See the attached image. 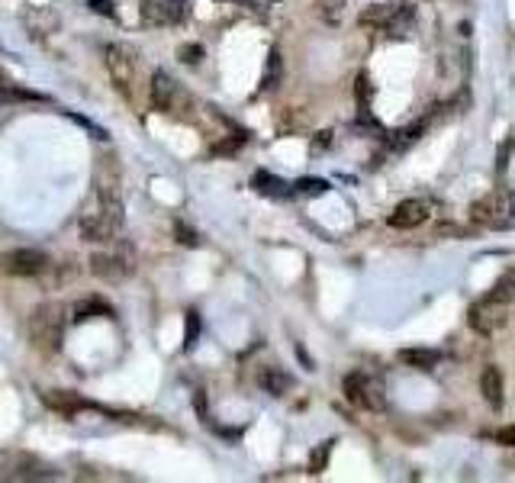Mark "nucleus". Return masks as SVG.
Masks as SVG:
<instances>
[{"label":"nucleus","instance_id":"f257e3e1","mask_svg":"<svg viewBox=\"0 0 515 483\" xmlns=\"http://www.w3.org/2000/svg\"><path fill=\"white\" fill-rule=\"evenodd\" d=\"M81 235L87 242H113L123 229V196L116 184L97 181L81 213Z\"/></svg>","mask_w":515,"mask_h":483},{"label":"nucleus","instance_id":"f03ea898","mask_svg":"<svg viewBox=\"0 0 515 483\" xmlns=\"http://www.w3.org/2000/svg\"><path fill=\"white\" fill-rule=\"evenodd\" d=\"M65 339V310L61 303H39L30 316V342L39 355H59Z\"/></svg>","mask_w":515,"mask_h":483},{"label":"nucleus","instance_id":"7ed1b4c3","mask_svg":"<svg viewBox=\"0 0 515 483\" xmlns=\"http://www.w3.org/2000/svg\"><path fill=\"white\" fill-rule=\"evenodd\" d=\"M342 390L348 396V403L367 409V413H383L387 409V387L371 370H351L348 378H345Z\"/></svg>","mask_w":515,"mask_h":483},{"label":"nucleus","instance_id":"20e7f679","mask_svg":"<svg viewBox=\"0 0 515 483\" xmlns=\"http://www.w3.org/2000/svg\"><path fill=\"white\" fill-rule=\"evenodd\" d=\"M471 219L486 229L515 226V196L509 190H490V194L480 196L477 204L471 206Z\"/></svg>","mask_w":515,"mask_h":483},{"label":"nucleus","instance_id":"39448f33","mask_svg":"<svg viewBox=\"0 0 515 483\" xmlns=\"http://www.w3.org/2000/svg\"><path fill=\"white\" fill-rule=\"evenodd\" d=\"M509 310H512V303L500 300V296H493V294H486L483 300H477L471 310H467V323H471L474 333L496 335L502 325L509 323Z\"/></svg>","mask_w":515,"mask_h":483},{"label":"nucleus","instance_id":"423d86ee","mask_svg":"<svg viewBox=\"0 0 515 483\" xmlns=\"http://www.w3.org/2000/svg\"><path fill=\"white\" fill-rule=\"evenodd\" d=\"M49 265H52L49 255L39 249H10L0 255V271L14 274V278H36Z\"/></svg>","mask_w":515,"mask_h":483},{"label":"nucleus","instance_id":"0eeeda50","mask_svg":"<svg viewBox=\"0 0 515 483\" xmlns=\"http://www.w3.org/2000/svg\"><path fill=\"white\" fill-rule=\"evenodd\" d=\"M133 271L135 265L129 251H97V255L90 258V274L106 280V284H120V280H126Z\"/></svg>","mask_w":515,"mask_h":483},{"label":"nucleus","instance_id":"6e6552de","mask_svg":"<svg viewBox=\"0 0 515 483\" xmlns=\"http://www.w3.org/2000/svg\"><path fill=\"white\" fill-rule=\"evenodd\" d=\"M106 68H110L113 84L120 87V94H133V81H135V52L123 42H113L106 46Z\"/></svg>","mask_w":515,"mask_h":483},{"label":"nucleus","instance_id":"1a4fd4ad","mask_svg":"<svg viewBox=\"0 0 515 483\" xmlns=\"http://www.w3.org/2000/svg\"><path fill=\"white\" fill-rule=\"evenodd\" d=\"M190 14L187 0H143V20L152 26H178Z\"/></svg>","mask_w":515,"mask_h":483},{"label":"nucleus","instance_id":"9d476101","mask_svg":"<svg viewBox=\"0 0 515 483\" xmlns=\"http://www.w3.org/2000/svg\"><path fill=\"white\" fill-rule=\"evenodd\" d=\"M178 97H180L178 81H174L168 71H155V75H152V104H155V110H161V114H174Z\"/></svg>","mask_w":515,"mask_h":483},{"label":"nucleus","instance_id":"9b49d317","mask_svg":"<svg viewBox=\"0 0 515 483\" xmlns=\"http://www.w3.org/2000/svg\"><path fill=\"white\" fill-rule=\"evenodd\" d=\"M426 219H428V204L426 200H418V196H412V200H403V204L396 206L393 216H390V226L393 229H418Z\"/></svg>","mask_w":515,"mask_h":483},{"label":"nucleus","instance_id":"f8f14e48","mask_svg":"<svg viewBox=\"0 0 515 483\" xmlns=\"http://www.w3.org/2000/svg\"><path fill=\"white\" fill-rule=\"evenodd\" d=\"M480 393H483V400L493 409H502V403H506V396H502L506 384H502V370L496 364H486L483 374H480Z\"/></svg>","mask_w":515,"mask_h":483},{"label":"nucleus","instance_id":"ddd939ff","mask_svg":"<svg viewBox=\"0 0 515 483\" xmlns=\"http://www.w3.org/2000/svg\"><path fill=\"white\" fill-rule=\"evenodd\" d=\"M396 14H400V7H396V4H377V7H367L364 14H361V26H367V30L390 32Z\"/></svg>","mask_w":515,"mask_h":483},{"label":"nucleus","instance_id":"4468645a","mask_svg":"<svg viewBox=\"0 0 515 483\" xmlns=\"http://www.w3.org/2000/svg\"><path fill=\"white\" fill-rule=\"evenodd\" d=\"M258 384H262L264 393H271V396H287V393L293 390V378L284 368H264L262 374H258Z\"/></svg>","mask_w":515,"mask_h":483},{"label":"nucleus","instance_id":"2eb2a0df","mask_svg":"<svg viewBox=\"0 0 515 483\" xmlns=\"http://www.w3.org/2000/svg\"><path fill=\"white\" fill-rule=\"evenodd\" d=\"M254 190L258 194H264V196H274V200H284V196H290L293 194V187L287 181H280V178H274V174H268V171H258L254 174Z\"/></svg>","mask_w":515,"mask_h":483},{"label":"nucleus","instance_id":"dca6fc26","mask_svg":"<svg viewBox=\"0 0 515 483\" xmlns=\"http://www.w3.org/2000/svg\"><path fill=\"white\" fill-rule=\"evenodd\" d=\"M400 361L409 364V368H416V370H432V368H438L441 355L432 351V348H403V351H400Z\"/></svg>","mask_w":515,"mask_h":483},{"label":"nucleus","instance_id":"f3484780","mask_svg":"<svg viewBox=\"0 0 515 483\" xmlns=\"http://www.w3.org/2000/svg\"><path fill=\"white\" fill-rule=\"evenodd\" d=\"M75 323H87V319H94V316H113V310H110V303H104L100 296H90V300H81L75 306Z\"/></svg>","mask_w":515,"mask_h":483},{"label":"nucleus","instance_id":"a211bd4d","mask_svg":"<svg viewBox=\"0 0 515 483\" xmlns=\"http://www.w3.org/2000/svg\"><path fill=\"white\" fill-rule=\"evenodd\" d=\"M16 100H45V97L42 94L23 91V87H16L10 77L0 75V104H16Z\"/></svg>","mask_w":515,"mask_h":483},{"label":"nucleus","instance_id":"6ab92c4d","mask_svg":"<svg viewBox=\"0 0 515 483\" xmlns=\"http://www.w3.org/2000/svg\"><path fill=\"white\" fill-rule=\"evenodd\" d=\"M42 400L49 403L52 409H61V413H75V409H84V406H87V403H84L81 396H71V393H61V390L45 393Z\"/></svg>","mask_w":515,"mask_h":483},{"label":"nucleus","instance_id":"aec40b11","mask_svg":"<svg viewBox=\"0 0 515 483\" xmlns=\"http://www.w3.org/2000/svg\"><path fill=\"white\" fill-rule=\"evenodd\" d=\"M316 10H319V16L329 26H338L345 20V0H319Z\"/></svg>","mask_w":515,"mask_h":483},{"label":"nucleus","instance_id":"412c9836","mask_svg":"<svg viewBox=\"0 0 515 483\" xmlns=\"http://www.w3.org/2000/svg\"><path fill=\"white\" fill-rule=\"evenodd\" d=\"M329 190V181H322V178H299L293 184V194H303V196H322Z\"/></svg>","mask_w":515,"mask_h":483},{"label":"nucleus","instance_id":"4be33fe9","mask_svg":"<svg viewBox=\"0 0 515 483\" xmlns=\"http://www.w3.org/2000/svg\"><path fill=\"white\" fill-rule=\"evenodd\" d=\"M493 296H500V300H506V303H512L515 300V271H506L500 280L493 284V290H490Z\"/></svg>","mask_w":515,"mask_h":483},{"label":"nucleus","instance_id":"5701e85b","mask_svg":"<svg viewBox=\"0 0 515 483\" xmlns=\"http://www.w3.org/2000/svg\"><path fill=\"white\" fill-rule=\"evenodd\" d=\"M280 71H284V65H280V55H277V49L271 52V59H268V75H264V91H274L277 84H280Z\"/></svg>","mask_w":515,"mask_h":483},{"label":"nucleus","instance_id":"b1692460","mask_svg":"<svg viewBox=\"0 0 515 483\" xmlns=\"http://www.w3.org/2000/svg\"><path fill=\"white\" fill-rule=\"evenodd\" d=\"M197 335H200V316H197V313H187V335H184L187 351L197 345Z\"/></svg>","mask_w":515,"mask_h":483},{"label":"nucleus","instance_id":"393cba45","mask_svg":"<svg viewBox=\"0 0 515 483\" xmlns=\"http://www.w3.org/2000/svg\"><path fill=\"white\" fill-rule=\"evenodd\" d=\"M174 235H178V242H180V245H190V249H197V245H200V239H197V232H194V229H187L184 223H174Z\"/></svg>","mask_w":515,"mask_h":483},{"label":"nucleus","instance_id":"a878e982","mask_svg":"<svg viewBox=\"0 0 515 483\" xmlns=\"http://www.w3.org/2000/svg\"><path fill=\"white\" fill-rule=\"evenodd\" d=\"M87 7L100 16H116V0H90Z\"/></svg>","mask_w":515,"mask_h":483},{"label":"nucleus","instance_id":"bb28decb","mask_svg":"<svg viewBox=\"0 0 515 483\" xmlns=\"http://www.w3.org/2000/svg\"><path fill=\"white\" fill-rule=\"evenodd\" d=\"M68 120H75V123H78V126H84V129H87V132H90V136H94V139H110V136H106V129L94 126V123H90V120H84V116H75V114H68Z\"/></svg>","mask_w":515,"mask_h":483},{"label":"nucleus","instance_id":"cd10ccee","mask_svg":"<svg viewBox=\"0 0 515 483\" xmlns=\"http://www.w3.org/2000/svg\"><path fill=\"white\" fill-rule=\"evenodd\" d=\"M178 55H180V61H187V65H197V61H200V55H203V49L200 46H184Z\"/></svg>","mask_w":515,"mask_h":483},{"label":"nucleus","instance_id":"c85d7f7f","mask_svg":"<svg viewBox=\"0 0 515 483\" xmlns=\"http://www.w3.org/2000/svg\"><path fill=\"white\" fill-rule=\"evenodd\" d=\"M496 442H502V445L512 448V445H515V425H509V429L496 432Z\"/></svg>","mask_w":515,"mask_h":483}]
</instances>
